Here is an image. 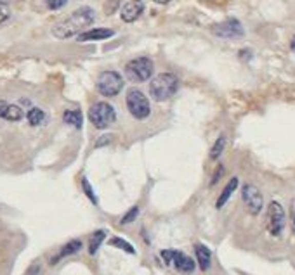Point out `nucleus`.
Returning <instances> with one entry per match:
<instances>
[{"label": "nucleus", "instance_id": "nucleus-1", "mask_svg": "<svg viewBox=\"0 0 295 275\" xmlns=\"http://www.w3.org/2000/svg\"><path fill=\"white\" fill-rule=\"evenodd\" d=\"M96 19V14L90 7H80L76 9L71 16H68L65 21L57 23L52 28V35L56 38H70V36H78L80 33H84L85 28H89L90 25Z\"/></svg>", "mask_w": 295, "mask_h": 275}, {"label": "nucleus", "instance_id": "nucleus-2", "mask_svg": "<svg viewBox=\"0 0 295 275\" xmlns=\"http://www.w3.org/2000/svg\"><path fill=\"white\" fill-rule=\"evenodd\" d=\"M177 89H179V80L172 73H160L149 81V95L156 102L169 100L177 92Z\"/></svg>", "mask_w": 295, "mask_h": 275}, {"label": "nucleus", "instance_id": "nucleus-3", "mask_svg": "<svg viewBox=\"0 0 295 275\" xmlns=\"http://www.w3.org/2000/svg\"><path fill=\"white\" fill-rule=\"evenodd\" d=\"M125 104L129 113L132 114L135 120H146L149 114H151V106H149L148 97L137 89H130L127 92Z\"/></svg>", "mask_w": 295, "mask_h": 275}, {"label": "nucleus", "instance_id": "nucleus-4", "mask_svg": "<svg viewBox=\"0 0 295 275\" xmlns=\"http://www.w3.org/2000/svg\"><path fill=\"white\" fill-rule=\"evenodd\" d=\"M153 71H155V66H153V61L148 57H137L132 59L130 62H127L125 66V75L129 80L135 81V83H143V81H148L149 78L153 76Z\"/></svg>", "mask_w": 295, "mask_h": 275}, {"label": "nucleus", "instance_id": "nucleus-5", "mask_svg": "<svg viewBox=\"0 0 295 275\" xmlns=\"http://www.w3.org/2000/svg\"><path fill=\"white\" fill-rule=\"evenodd\" d=\"M89 120L94 126L99 130L111 126L116 120V113L113 109L111 104L108 102H96L92 108L89 109Z\"/></svg>", "mask_w": 295, "mask_h": 275}, {"label": "nucleus", "instance_id": "nucleus-6", "mask_svg": "<svg viewBox=\"0 0 295 275\" xmlns=\"http://www.w3.org/2000/svg\"><path fill=\"white\" fill-rule=\"evenodd\" d=\"M285 209L278 201H271L267 204V215H266V223H267V232L271 234L273 237L281 236L285 228Z\"/></svg>", "mask_w": 295, "mask_h": 275}, {"label": "nucleus", "instance_id": "nucleus-7", "mask_svg": "<svg viewBox=\"0 0 295 275\" xmlns=\"http://www.w3.org/2000/svg\"><path fill=\"white\" fill-rule=\"evenodd\" d=\"M124 89V78L116 71H104L97 78V90L101 95L106 97H115Z\"/></svg>", "mask_w": 295, "mask_h": 275}, {"label": "nucleus", "instance_id": "nucleus-8", "mask_svg": "<svg viewBox=\"0 0 295 275\" xmlns=\"http://www.w3.org/2000/svg\"><path fill=\"white\" fill-rule=\"evenodd\" d=\"M242 199L243 204L247 208V211L250 215H259L262 211V206H264V199H262L261 191L257 189L252 183H245L242 187Z\"/></svg>", "mask_w": 295, "mask_h": 275}, {"label": "nucleus", "instance_id": "nucleus-9", "mask_svg": "<svg viewBox=\"0 0 295 275\" xmlns=\"http://www.w3.org/2000/svg\"><path fill=\"white\" fill-rule=\"evenodd\" d=\"M212 33L219 36V38H242L245 35V30L238 19H226L219 25L212 26Z\"/></svg>", "mask_w": 295, "mask_h": 275}, {"label": "nucleus", "instance_id": "nucleus-10", "mask_svg": "<svg viewBox=\"0 0 295 275\" xmlns=\"http://www.w3.org/2000/svg\"><path fill=\"white\" fill-rule=\"evenodd\" d=\"M143 12H144V0H130V2H127L122 7L120 16L125 23H134L139 19Z\"/></svg>", "mask_w": 295, "mask_h": 275}, {"label": "nucleus", "instance_id": "nucleus-11", "mask_svg": "<svg viewBox=\"0 0 295 275\" xmlns=\"http://www.w3.org/2000/svg\"><path fill=\"white\" fill-rule=\"evenodd\" d=\"M115 35L113 30H108V28H94V30H87L84 33H80L76 36L78 42H96V40H106V38H111Z\"/></svg>", "mask_w": 295, "mask_h": 275}, {"label": "nucleus", "instance_id": "nucleus-12", "mask_svg": "<svg viewBox=\"0 0 295 275\" xmlns=\"http://www.w3.org/2000/svg\"><path fill=\"white\" fill-rule=\"evenodd\" d=\"M172 265L175 267V270H179V272H183V273H193L194 268H196L194 260L189 258V256H186L184 253H181V251H175Z\"/></svg>", "mask_w": 295, "mask_h": 275}, {"label": "nucleus", "instance_id": "nucleus-13", "mask_svg": "<svg viewBox=\"0 0 295 275\" xmlns=\"http://www.w3.org/2000/svg\"><path fill=\"white\" fill-rule=\"evenodd\" d=\"M194 255H196V261L200 265V268L203 272H207L210 268V263H212V253L210 249L205 246V244H194Z\"/></svg>", "mask_w": 295, "mask_h": 275}, {"label": "nucleus", "instance_id": "nucleus-14", "mask_svg": "<svg viewBox=\"0 0 295 275\" xmlns=\"http://www.w3.org/2000/svg\"><path fill=\"white\" fill-rule=\"evenodd\" d=\"M80 249H82V241L73 239V241L66 242V244L61 247V251H59V253L51 260V265H56L57 261H61L63 258H66V256H71V255L78 253Z\"/></svg>", "mask_w": 295, "mask_h": 275}, {"label": "nucleus", "instance_id": "nucleus-15", "mask_svg": "<svg viewBox=\"0 0 295 275\" xmlns=\"http://www.w3.org/2000/svg\"><path fill=\"white\" fill-rule=\"evenodd\" d=\"M236 187H238V178L236 177H233L231 180L226 183V187H224V191L221 192V196H219V199H217V203H215V208L217 209H221L222 206H224L226 203L229 201V198H231V194L236 191Z\"/></svg>", "mask_w": 295, "mask_h": 275}, {"label": "nucleus", "instance_id": "nucleus-16", "mask_svg": "<svg viewBox=\"0 0 295 275\" xmlns=\"http://www.w3.org/2000/svg\"><path fill=\"white\" fill-rule=\"evenodd\" d=\"M0 118L7 121H19L23 118V109L19 106H14V104H6L0 109Z\"/></svg>", "mask_w": 295, "mask_h": 275}, {"label": "nucleus", "instance_id": "nucleus-17", "mask_svg": "<svg viewBox=\"0 0 295 275\" xmlns=\"http://www.w3.org/2000/svg\"><path fill=\"white\" fill-rule=\"evenodd\" d=\"M63 121L66 125H71L73 128H82V123H84V118H82V113L78 109H68L63 114Z\"/></svg>", "mask_w": 295, "mask_h": 275}, {"label": "nucleus", "instance_id": "nucleus-18", "mask_svg": "<svg viewBox=\"0 0 295 275\" xmlns=\"http://www.w3.org/2000/svg\"><path fill=\"white\" fill-rule=\"evenodd\" d=\"M104 239H106V232L104 230H96L92 234V237H90V244H89V255H96L99 251V247H101V244L104 242Z\"/></svg>", "mask_w": 295, "mask_h": 275}, {"label": "nucleus", "instance_id": "nucleus-19", "mask_svg": "<svg viewBox=\"0 0 295 275\" xmlns=\"http://www.w3.org/2000/svg\"><path fill=\"white\" fill-rule=\"evenodd\" d=\"M26 118H28V123L31 126H37L40 125V123H44L45 120V114L42 109H38V108H31L28 114H26Z\"/></svg>", "mask_w": 295, "mask_h": 275}, {"label": "nucleus", "instance_id": "nucleus-20", "mask_svg": "<svg viewBox=\"0 0 295 275\" xmlns=\"http://www.w3.org/2000/svg\"><path fill=\"white\" fill-rule=\"evenodd\" d=\"M224 147H226V137L221 135L219 139L215 140V144L212 145V149H210V159L217 161V159L221 158V154H222V151H224Z\"/></svg>", "mask_w": 295, "mask_h": 275}, {"label": "nucleus", "instance_id": "nucleus-21", "mask_svg": "<svg viewBox=\"0 0 295 275\" xmlns=\"http://www.w3.org/2000/svg\"><path fill=\"white\" fill-rule=\"evenodd\" d=\"M110 244L115 246V247H120V249H124L125 253H129V255H135L134 246L129 244V242H127L125 239H120V237H113V239L110 241Z\"/></svg>", "mask_w": 295, "mask_h": 275}, {"label": "nucleus", "instance_id": "nucleus-22", "mask_svg": "<svg viewBox=\"0 0 295 275\" xmlns=\"http://www.w3.org/2000/svg\"><path fill=\"white\" fill-rule=\"evenodd\" d=\"M137 215H139V208H137V206H132V208H130L129 211L122 217L120 223H122V225H129V223H132L134 220L137 218Z\"/></svg>", "mask_w": 295, "mask_h": 275}, {"label": "nucleus", "instance_id": "nucleus-23", "mask_svg": "<svg viewBox=\"0 0 295 275\" xmlns=\"http://www.w3.org/2000/svg\"><path fill=\"white\" fill-rule=\"evenodd\" d=\"M82 189H84L85 196L92 201V204H97V198H96V194H94V191H92V187H90L87 178H82Z\"/></svg>", "mask_w": 295, "mask_h": 275}, {"label": "nucleus", "instance_id": "nucleus-24", "mask_svg": "<svg viewBox=\"0 0 295 275\" xmlns=\"http://www.w3.org/2000/svg\"><path fill=\"white\" fill-rule=\"evenodd\" d=\"M9 16H11V9H9V6L6 2H2V0H0V25H2L4 21H7Z\"/></svg>", "mask_w": 295, "mask_h": 275}, {"label": "nucleus", "instance_id": "nucleus-25", "mask_svg": "<svg viewBox=\"0 0 295 275\" xmlns=\"http://www.w3.org/2000/svg\"><path fill=\"white\" fill-rule=\"evenodd\" d=\"M224 172H226V168L222 166V164H219V166L215 168L214 175H212V178H210V185H212V187H214L215 183L221 180V178H222V175H224Z\"/></svg>", "mask_w": 295, "mask_h": 275}, {"label": "nucleus", "instance_id": "nucleus-26", "mask_svg": "<svg viewBox=\"0 0 295 275\" xmlns=\"http://www.w3.org/2000/svg\"><path fill=\"white\" fill-rule=\"evenodd\" d=\"M68 0H45V4H47L49 9H52V11H57V9L65 7Z\"/></svg>", "mask_w": 295, "mask_h": 275}, {"label": "nucleus", "instance_id": "nucleus-27", "mask_svg": "<svg viewBox=\"0 0 295 275\" xmlns=\"http://www.w3.org/2000/svg\"><path fill=\"white\" fill-rule=\"evenodd\" d=\"M118 6H120V0H111V2H108L106 6H104V11H106L108 14H113Z\"/></svg>", "mask_w": 295, "mask_h": 275}, {"label": "nucleus", "instance_id": "nucleus-28", "mask_svg": "<svg viewBox=\"0 0 295 275\" xmlns=\"http://www.w3.org/2000/svg\"><path fill=\"white\" fill-rule=\"evenodd\" d=\"M174 255H175V251L174 249H165V251H162V258L165 263H172V260H174Z\"/></svg>", "mask_w": 295, "mask_h": 275}, {"label": "nucleus", "instance_id": "nucleus-29", "mask_svg": "<svg viewBox=\"0 0 295 275\" xmlns=\"http://www.w3.org/2000/svg\"><path fill=\"white\" fill-rule=\"evenodd\" d=\"M290 225H292V232L295 234V198L290 203Z\"/></svg>", "mask_w": 295, "mask_h": 275}, {"label": "nucleus", "instance_id": "nucleus-30", "mask_svg": "<svg viewBox=\"0 0 295 275\" xmlns=\"http://www.w3.org/2000/svg\"><path fill=\"white\" fill-rule=\"evenodd\" d=\"M111 140H113V137H111V135H103L101 139H99V140L96 142V147H103L104 144H110Z\"/></svg>", "mask_w": 295, "mask_h": 275}, {"label": "nucleus", "instance_id": "nucleus-31", "mask_svg": "<svg viewBox=\"0 0 295 275\" xmlns=\"http://www.w3.org/2000/svg\"><path fill=\"white\" fill-rule=\"evenodd\" d=\"M38 273H40V265L38 263L31 265V267L28 268V272H26V275H38Z\"/></svg>", "mask_w": 295, "mask_h": 275}, {"label": "nucleus", "instance_id": "nucleus-32", "mask_svg": "<svg viewBox=\"0 0 295 275\" xmlns=\"http://www.w3.org/2000/svg\"><path fill=\"white\" fill-rule=\"evenodd\" d=\"M240 57H242V59H250L252 57L250 50H242V52H240Z\"/></svg>", "mask_w": 295, "mask_h": 275}, {"label": "nucleus", "instance_id": "nucleus-33", "mask_svg": "<svg viewBox=\"0 0 295 275\" xmlns=\"http://www.w3.org/2000/svg\"><path fill=\"white\" fill-rule=\"evenodd\" d=\"M290 47H292V50H293V52H295V36H293V38H292V42H290Z\"/></svg>", "mask_w": 295, "mask_h": 275}, {"label": "nucleus", "instance_id": "nucleus-34", "mask_svg": "<svg viewBox=\"0 0 295 275\" xmlns=\"http://www.w3.org/2000/svg\"><path fill=\"white\" fill-rule=\"evenodd\" d=\"M155 2H156V4H169L170 0H155Z\"/></svg>", "mask_w": 295, "mask_h": 275}, {"label": "nucleus", "instance_id": "nucleus-35", "mask_svg": "<svg viewBox=\"0 0 295 275\" xmlns=\"http://www.w3.org/2000/svg\"><path fill=\"white\" fill-rule=\"evenodd\" d=\"M4 106H6V102H4V100H0V109H2Z\"/></svg>", "mask_w": 295, "mask_h": 275}]
</instances>
